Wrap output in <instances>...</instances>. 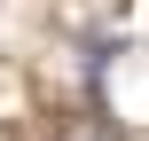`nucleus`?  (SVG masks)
<instances>
[{
  "label": "nucleus",
  "mask_w": 149,
  "mask_h": 141,
  "mask_svg": "<svg viewBox=\"0 0 149 141\" xmlns=\"http://www.w3.org/2000/svg\"><path fill=\"white\" fill-rule=\"evenodd\" d=\"M71 141H110V133H71Z\"/></svg>",
  "instance_id": "1"
}]
</instances>
